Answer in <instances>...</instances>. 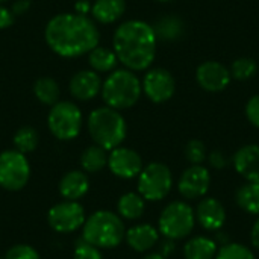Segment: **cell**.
I'll list each match as a JSON object with an SVG mask.
<instances>
[{
  "label": "cell",
  "instance_id": "cell-30",
  "mask_svg": "<svg viewBox=\"0 0 259 259\" xmlns=\"http://www.w3.org/2000/svg\"><path fill=\"white\" fill-rule=\"evenodd\" d=\"M214 259H256L252 249L240 243H228L220 246Z\"/></svg>",
  "mask_w": 259,
  "mask_h": 259
},
{
  "label": "cell",
  "instance_id": "cell-42",
  "mask_svg": "<svg viewBox=\"0 0 259 259\" xmlns=\"http://www.w3.org/2000/svg\"><path fill=\"white\" fill-rule=\"evenodd\" d=\"M158 2H171V0H158Z\"/></svg>",
  "mask_w": 259,
  "mask_h": 259
},
{
  "label": "cell",
  "instance_id": "cell-20",
  "mask_svg": "<svg viewBox=\"0 0 259 259\" xmlns=\"http://www.w3.org/2000/svg\"><path fill=\"white\" fill-rule=\"evenodd\" d=\"M126 12V0H94L91 5V18L100 24L117 23Z\"/></svg>",
  "mask_w": 259,
  "mask_h": 259
},
{
  "label": "cell",
  "instance_id": "cell-37",
  "mask_svg": "<svg viewBox=\"0 0 259 259\" xmlns=\"http://www.w3.org/2000/svg\"><path fill=\"white\" fill-rule=\"evenodd\" d=\"M30 8H32V2L30 0H14L9 9L12 11V14L15 17H20V15L27 14Z\"/></svg>",
  "mask_w": 259,
  "mask_h": 259
},
{
  "label": "cell",
  "instance_id": "cell-1",
  "mask_svg": "<svg viewBox=\"0 0 259 259\" xmlns=\"http://www.w3.org/2000/svg\"><path fill=\"white\" fill-rule=\"evenodd\" d=\"M49 49L61 58H79L88 55L100 41L96 21L88 15L62 12L52 17L44 29Z\"/></svg>",
  "mask_w": 259,
  "mask_h": 259
},
{
  "label": "cell",
  "instance_id": "cell-11",
  "mask_svg": "<svg viewBox=\"0 0 259 259\" xmlns=\"http://www.w3.org/2000/svg\"><path fill=\"white\" fill-rule=\"evenodd\" d=\"M143 93L153 103H165L176 93V80L173 74L161 67L149 68L141 80Z\"/></svg>",
  "mask_w": 259,
  "mask_h": 259
},
{
  "label": "cell",
  "instance_id": "cell-8",
  "mask_svg": "<svg viewBox=\"0 0 259 259\" xmlns=\"http://www.w3.org/2000/svg\"><path fill=\"white\" fill-rule=\"evenodd\" d=\"M138 193L146 202L164 200L173 188V175L164 162H150L138 175Z\"/></svg>",
  "mask_w": 259,
  "mask_h": 259
},
{
  "label": "cell",
  "instance_id": "cell-43",
  "mask_svg": "<svg viewBox=\"0 0 259 259\" xmlns=\"http://www.w3.org/2000/svg\"><path fill=\"white\" fill-rule=\"evenodd\" d=\"M0 259H2V258H0Z\"/></svg>",
  "mask_w": 259,
  "mask_h": 259
},
{
  "label": "cell",
  "instance_id": "cell-19",
  "mask_svg": "<svg viewBox=\"0 0 259 259\" xmlns=\"http://www.w3.org/2000/svg\"><path fill=\"white\" fill-rule=\"evenodd\" d=\"M90 190V179L83 170H70L59 181V194L65 200H79Z\"/></svg>",
  "mask_w": 259,
  "mask_h": 259
},
{
  "label": "cell",
  "instance_id": "cell-4",
  "mask_svg": "<svg viewBox=\"0 0 259 259\" xmlns=\"http://www.w3.org/2000/svg\"><path fill=\"white\" fill-rule=\"evenodd\" d=\"M102 99L106 106L117 111L135 106L143 94L141 80L135 71L127 68H115L102 83Z\"/></svg>",
  "mask_w": 259,
  "mask_h": 259
},
{
  "label": "cell",
  "instance_id": "cell-24",
  "mask_svg": "<svg viewBox=\"0 0 259 259\" xmlns=\"http://www.w3.org/2000/svg\"><path fill=\"white\" fill-rule=\"evenodd\" d=\"M146 209V200L140 193H126L117 202V214L124 220H138Z\"/></svg>",
  "mask_w": 259,
  "mask_h": 259
},
{
  "label": "cell",
  "instance_id": "cell-29",
  "mask_svg": "<svg viewBox=\"0 0 259 259\" xmlns=\"http://www.w3.org/2000/svg\"><path fill=\"white\" fill-rule=\"evenodd\" d=\"M231 76L237 80H249L252 79L258 71V64L252 58H238L231 65Z\"/></svg>",
  "mask_w": 259,
  "mask_h": 259
},
{
  "label": "cell",
  "instance_id": "cell-40",
  "mask_svg": "<svg viewBox=\"0 0 259 259\" xmlns=\"http://www.w3.org/2000/svg\"><path fill=\"white\" fill-rule=\"evenodd\" d=\"M143 259H167L165 256H162L161 253H147Z\"/></svg>",
  "mask_w": 259,
  "mask_h": 259
},
{
  "label": "cell",
  "instance_id": "cell-32",
  "mask_svg": "<svg viewBox=\"0 0 259 259\" xmlns=\"http://www.w3.org/2000/svg\"><path fill=\"white\" fill-rule=\"evenodd\" d=\"M5 259H39V253L29 244H15L6 252Z\"/></svg>",
  "mask_w": 259,
  "mask_h": 259
},
{
  "label": "cell",
  "instance_id": "cell-31",
  "mask_svg": "<svg viewBox=\"0 0 259 259\" xmlns=\"http://www.w3.org/2000/svg\"><path fill=\"white\" fill-rule=\"evenodd\" d=\"M185 158L191 165H202L208 158L206 146L200 140H191L185 146Z\"/></svg>",
  "mask_w": 259,
  "mask_h": 259
},
{
  "label": "cell",
  "instance_id": "cell-23",
  "mask_svg": "<svg viewBox=\"0 0 259 259\" xmlns=\"http://www.w3.org/2000/svg\"><path fill=\"white\" fill-rule=\"evenodd\" d=\"M88 64L91 70L96 73H111L117 68L118 59L112 47H105V46H96L90 53H88Z\"/></svg>",
  "mask_w": 259,
  "mask_h": 259
},
{
  "label": "cell",
  "instance_id": "cell-39",
  "mask_svg": "<svg viewBox=\"0 0 259 259\" xmlns=\"http://www.w3.org/2000/svg\"><path fill=\"white\" fill-rule=\"evenodd\" d=\"M250 243L255 249L259 250V217L258 220L253 223L252 229H250Z\"/></svg>",
  "mask_w": 259,
  "mask_h": 259
},
{
  "label": "cell",
  "instance_id": "cell-14",
  "mask_svg": "<svg viewBox=\"0 0 259 259\" xmlns=\"http://www.w3.org/2000/svg\"><path fill=\"white\" fill-rule=\"evenodd\" d=\"M231 71L219 61H205L196 70V80L200 88L209 93H220L231 83Z\"/></svg>",
  "mask_w": 259,
  "mask_h": 259
},
{
  "label": "cell",
  "instance_id": "cell-34",
  "mask_svg": "<svg viewBox=\"0 0 259 259\" xmlns=\"http://www.w3.org/2000/svg\"><path fill=\"white\" fill-rule=\"evenodd\" d=\"M246 117L250 124L259 129V94L250 97V100L246 103Z\"/></svg>",
  "mask_w": 259,
  "mask_h": 259
},
{
  "label": "cell",
  "instance_id": "cell-27",
  "mask_svg": "<svg viewBox=\"0 0 259 259\" xmlns=\"http://www.w3.org/2000/svg\"><path fill=\"white\" fill-rule=\"evenodd\" d=\"M108 165V150L93 144L87 147L80 155V167L85 173L102 171Z\"/></svg>",
  "mask_w": 259,
  "mask_h": 259
},
{
  "label": "cell",
  "instance_id": "cell-28",
  "mask_svg": "<svg viewBox=\"0 0 259 259\" xmlns=\"http://www.w3.org/2000/svg\"><path fill=\"white\" fill-rule=\"evenodd\" d=\"M12 143H14L15 150H18L24 155L32 153L38 147V143H39L38 131L32 126H23L14 134Z\"/></svg>",
  "mask_w": 259,
  "mask_h": 259
},
{
  "label": "cell",
  "instance_id": "cell-9",
  "mask_svg": "<svg viewBox=\"0 0 259 259\" xmlns=\"http://www.w3.org/2000/svg\"><path fill=\"white\" fill-rule=\"evenodd\" d=\"M30 179V164L24 153L11 149L0 153V188L6 191L23 190Z\"/></svg>",
  "mask_w": 259,
  "mask_h": 259
},
{
  "label": "cell",
  "instance_id": "cell-26",
  "mask_svg": "<svg viewBox=\"0 0 259 259\" xmlns=\"http://www.w3.org/2000/svg\"><path fill=\"white\" fill-rule=\"evenodd\" d=\"M32 90H33V96L36 97V100L46 106H53L56 102H59L61 88L53 77L44 76V77L36 79Z\"/></svg>",
  "mask_w": 259,
  "mask_h": 259
},
{
  "label": "cell",
  "instance_id": "cell-7",
  "mask_svg": "<svg viewBox=\"0 0 259 259\" xmlns=\"http://www.w3.org/2000/svg\"><path fill=\"white\" fill-rule=\"evenodd\" d=\"M50 134L59 141H70L79 137L83 126V114L80 108L70 100H59L50 106L47 115Z\"/></svg>",
  "mask_w": 259,
  "mask_h": 259
},
{
  "label": "cell",
  "instance_id": "cell-21",
  "mask_svg": "<svg viewBox=\"0 0 259 259\" xmlns=\"http://www.w3.org/2000/svg\"><path fill=\"white\" fill-rule=\"evenodd\" d=\"M219 246L214 238L206 235L191 237L184 246L185 259H214L217 255Z\"/></svg>",
  "mask_w": 259,
  "mask_h": 259
},
{
  "label": "cell",
  "instance_id": "cell-41",
  "mask_svg": "<svg viewBox=\"0 0 259 259\" xmlns=\"http://www.w3.org/2000/svg\"><path fill=\"white\" fill-rule=\"evenodd\" d=\"M6 2H8V0H0V5H5Z\"/></svg>",
  "mask_w": 259,
  "mask_h": 259
},
{
  "label": "cell",
  "instance_id": "cell-13",
  "mask_svg": "<svg viewBox=\"0 0 259 259\" xmlns=\"http://www.w3.org/2000/svg\"><path fill=\"white\" fill-rule=\"evenodd\" d=\"M106 167H109V171L114 176L127 181V179L138 178L144 165L138 152L124 146H118L109 150Z\"/></svg>",
  "mask_w": 259,
  "mask_h": 259
},
{
  "label": "cell",
  "instance_id": "cell-6",
  "mask_svg": "<svg viewBox=\"0 0 259 259\" xmlns=\"http://www.w3.org/2000/svg\"><path fill=\"white\" fill-rule=\"evenodd\" d=\"M196 226L194 209L184 200L170 202L158 219V231L167 240H184Z\"/></svg>",
  "mask_w": 259,
  "mask_h": 259
},
{
  "label": "cell",
  "instance_id": "cell-33",
  "mask_svg": "<svg viewBox=\"0 0 259 259\" xmlns=\"http://www.w3.org/2000/svg\"><path fill=\"white\" fill-rule=\"evenodd\" d=\"M73 259H103L100 249H97L96 246L87 243V241H80L77 243V246L74 247L73 252Z\"/></svg>",
  "mask_w": 259,
  "mask_h": 259
},
{
  "label": "cell",
  "instance_id": "cell-10",
  "mask_svg": "<svg viewBox=\"0 0 259 259\" xmlns=\"http://www.w3.org/2000/svg\"><path fill=\"white\" fill-rule=\"evenodd\" d=\"M85 208L77 200H64L53 205L47 212L49 226L58 234H71L83 226Z\"/></svg>",
  "mask_w": 259,
  "mask_h": 259
},
{
  "label": "cell",
  "instance_id": "cell-18",
  "mask_svg": "<svg viewBox=\"0 0 259 259\" xmlns=\"http://www.w3.org/2000/svg\"><path fill=\"white\" fill-rule=\"evenodd\" d=\"M159 235L161 234H159L158 228H155L149 223H141V225H135L126 231L124 241L127 243V246L132 250H135L138 253H146L158 244Z\"/></svg>",
  "mask_w": 259,
  "mask_h": 259
},
{
  "label": "cell",
  "instance_id": "cell-36",
  "mask_svg": "<svg viewBox=\"0 0 259 259\" xmlns=\"http://www.w3.org/2000/svg\"><path fill=\"white\" fill-rule=\"evenodd\" d=\"M15 15L12 14V11L9 8H6L5 5H0V30L8 29L14 24Z\"/></svg>",
  "mask_w": 259,
  "mask_h": 259
},
{
  "label": "cell",
  "instance_id": "cell-2",
  "mask_svg": "<svg viewBox=\"0 0 259 259\" xmlns=\"http://www.w3.org/2000/svg\"><path fill=\"white\" fill-rule=\"evenodd\" d=\"M156 35L152 24L143 20H127L117 26L112 50L118 62L131 71H146L156 56Z\"/></svg>",
  "mask_w": 259,
  "mask_h": 259
},
{
  "label": "cell",
  "instance_id": "cell-15",
  "mask_svg": "<svg viewBox=\"0 0 259 259\" xmlns=\"http://www.w3.org/2000/svg\"><path fill=\"white\" fill-rule=\"evenodd\" d=\"M196 223H199L205 231L217 232L226 223L225 205L215 197H202L196 209Z\"/></svg>",
  "mask_w": 259,
  "mask_h": 259
},
{
  "label": "cell",
  "instance_id": "cell-35",
  "mask_svg": "<svg viewBox=\"0 0 259 259\" xmlns=\"http://www.w3.org/2000/svg\"><path fill=\"white\" fill-rule=\"evenodd\" d=\"M206 161L215 170H222V168H225L228 165V159H226V156L220 150H212L211 153H208Z\"/></svg>",
  "mask_w": 259,
  "mask_h": 259
},
{
  "label": "cell",
  "instance_id": "cell-5",
  "mask_svg": "<svg viewBox=\"0 0 259 259\" xmlns=\"http://www.w3.org/2000/svg\"><path fill=\"white\" fill-rule=\"evenodd\" d=\"M124 235L123 219L106 209L93 212L82 226V240L97 249H114L124 241Z\"/></svg>",
  "mask_w": 259,
  "mask_h": 259
},
{
  "label": "cell",
  "instance_id": "cell-22",
  "mask_svg": "<svg viewBox=\"0 0 259 259\" xmlns=\"http://www.w3.org/2000/svg\"><path fill=\"white\" fill-rule=\"evenodd\" d=\"M152 27L158 41H176L185 32L184 21L176 15L161 17L155 21V24H152Z\"/></svg>",
  "mask_w": 259,
  "mask_h": 259
},
{
  "label": "cell",
  "instance_id": "cell-16",
  "mask_svg": "<svg viewBox=\"0 0 259 259\" xmlns=\"http://www.w3.org/2000/svg\"><path fill=\"white\" fill-rule=\"evenodd\" d=\"M102 83H103V80H102L100 74L96 73L94 70H91V68L79 70L70 79L68 90H70V94L76 100L90 102V100L96 99L100 94Z\"/></svg>",
  "mask_w": 259,
  "mask_h": 259
},
{
  "label": "cell",
  "instance_id": "cell-12",
  "mask_svg": "<svg viewBox=\"0 0 259 259\" xmlns=\"http://www.w3.org/2000/svg\"><path fill=\"white\" fill-rule=\"evenodd\" d=\"M211 187V173L205 165H190L178 181V191L185 200H197L206 196Z\"/></svg>",
  "mask_w": 259,
  "mask_h": 259
},
{
  "label": "cell",
  "instance_id": "cell-3",
  "mask_svg": "<svg viewBox=\"0 0 259 259\" xmlns=\"http://www.w3.org/2000/svg\"><path fill=\"white\" fill-rule=\"evenodd\" d=\"M87 129L94 144L108 152L121 146L127 135V124L121 111L111 106H99L93 109L87 118Z\"/></svg>",
  "mask_w": 259,
  "mask_h": 259
},
{
  "label": "cell",
  "instance_id": "cell-38",
  "mask_svg": "<svg viewBox=\"0 0 259 259\" xmlns=\"http://www.w3.org/2000/svg\"><path fill=\"white\" fill-rule=\"evenodd\" d=\"M91 2L90 0H76L74 3V12L80 15H88L91 12Z\"/></svg>",
  "mask_w": 259,
  "mask_h": 259
},
{
  "label": "cell",
  "instance_id": "cell-25",
  "mask_svg": "<svg viewBox=\"0 0 259 259\" xmlns=\"http://www.w3.org/2000/svg\"><path fill=\"white\" fill-rule=\"evenodd\" d=\"M235 202L244 212L259 217V182H246L235 194Z\"/></svg>",
  "mask_w": 259,
  "mask_h": 259
},
{
  "label": "cell",
  "instance_id": "cell-17",
  "mask_svg": "<svg viewBox=\"0 0 259 259\" xmlns=\"http://www.w3.org/2000/svg\"><path fill=\"white\" fill-rule=\"evenodd\" d=\"M234 168L246 182H259V146L246 144L234 155Z\"/></svg>",
  "mask_w": 259,
  "mask_h": 259
}]
</instances>
